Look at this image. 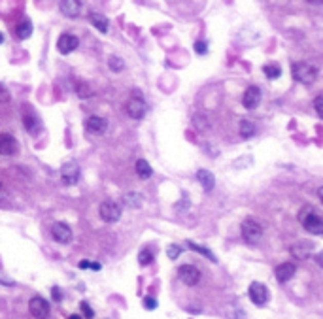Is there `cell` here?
<instances>
[{"mask_svg": "<svg viewBox=\"0 0 323 319\" xmlns=\"http://www.w3.org/2000/svg\"><path fill=\"white\" fill-rule=\"evenodd\" d=\"M291 74L293 78L297 80L299 83H305V85H310V83L316 82L317 78V68L316 66H312L310 63H295L291 66Z\"/></svg>", "mask_w": 323, "mask_h": 319, "instance_id": "6da1fadb", "label": "cell"}, {"mask_svg": "<svg viewBox=\"0 0 323 319\" xmlns=\"http://www.w3.org/2000/svg\"><path fill=\"white\" fill-rule=\"evenodd\" d=\"M312 208V206H310ZM306 206V210L300 214V221H302V227H305L306 232L310 234H316V236H321L323 234V217L317 215L314 210H310Z\"/></svg>", "mask_w": 323, "mask_h": 319, "instance_id": "7a4b0ae2", "label": "cell"}, {"mask_svg": "<svg viewBox=\"0 0 323 319\" xmlns=\"http://www.w3.org/2000/svg\"><path fill=\"white\" fill-rule=\"evenodd\" d=\"M240 232H242V238L246 240L248 244H259L261 242V238H263V227L259 225L255 219H246L242 223L240 227Z\"/></svg>", "mask_w": 323, "mask_h": 319, "instance_id": "3957f363", "label": "cell"}, {"mask_svg": "<svg viewBox=\"0 0 323 319\" xmlns=\"http://www.w3.org/2000/svg\"><path fill=\"white\" fill-rule=\"evenodd\" d=\"M125 111H127V116L130 117V119H142V117L146 116L147 111V104L146 100L142 99L140 95H132L129 100H127V104H125Z\"/></svg>", "mask_w": 323, "mask_h": 319, "instance_id": "277c9868", "label": "cell"}, {"mask_svg": "<svg viewBox=\"0 0 323 319\" xmlns=\"http://www.w3.org/2000/svg\"><path fill=\"white\" fill-rule=\"evenodd\" d=\"M99 215L104 223H116L121 219V206L113 200H104L99 206Z\"/></svg>", "mask_w": 323, "mask_h": 319, "instance_id": "5b68a950", "label": "cell"}, {"mask_svg": "<svg viewBox=\"0 0 323 319\" xmlns=\"http://www.w3.org/2000/svg\"><path fill=\"white\" fill-rule=\"evenodd\" d=\"M248 295H250V301H252L255 306H264V304L269 302V298H271V291H269V287L264 284H261V282H253V284L250 285V289H248Z\"/></svg>", "mask_w": 323, "mask_h": 319, "instance_id": "8992f818", "label": "cell"}, {"mask_svg": "<svg viewBox=\"0 0 323 319\" xmlns=\"http://www.w3.org/2000/svg\"><path fill=\"white\" fill-rule=\"evenodd\" d=\"M29 312L34 319H49V313H51V308H49V302L42 296H34L30 298L29 302Z\"/></svg>", "mask_w": 323, "mask_h": 319, "instance_id": "52a82bcc", "label": "cell"}, {"mask_svg": "<svg viewBox=\"0 0 323 319\" xmlns=\"http://www.w3.org/2000/svg\"><path fill=\"white\" fill-rule=\"evenodd\" d=\"M178 278L182 279V284L189 285V287H193L200 282V270L195 265H182V267L178 268Z\"/></svg>", "mask_w": 323, "mask_h": 319, "instance_id": "ba28073f", "label": "cell"}, {"mask_svg": "<svg viewBox=\"0 0 323 319\" xmlns=\"http://www.w3.org/2000/svg\"><path fill=\"white\" fill-rule=\"evenodd\" d=\"M61 178L65 185H76L80 181V166L74 161H68L61 166Z\"/></svg>", "mask_w": 323, "mask_h": 319, "instance_id": "9c48e42d", "label": "cell"}, {"mask_svg": "<svg viewBox=\"0 0 323 319\" xmlns=\"http://www.w3.org/2000/svg\"><path fill=\"white\" fill-rule=\"evenodd\" d=\"M51 236L55 242H59V244H70L74 234H72V229L66 223H53L51 225Z\"/></svg>", "mask_w": 323, "mask_h": 319, "instance_id": "30bf717a", "label": "cell"}, {"mask_svg": "<svg viewBox=\"0 0 323 319\" xmlns=\"http://www.w3.org/2000/svg\"><path fill=\"white\" fill-rule=\"evenodd\" d=\"M78 46H80V40H78V36L70 34V32H65V34H61L59 40H57V49H59V53H63V55H68V53L76 51Z\"/></svg>", "mask_w": 323, "mask_h": 319, "instance_id": "8fae6325", "label": "cell"}, {"mask_svg": "<svg viewBox=\"0 0 323 319\" xmlns=\"http://www.w3.org/2000/svg\"><path fill=\"white\" fill-rule=\"evenodd\" d=\"M17 153V140L13 138L12 134L2 133L0 134V155L12 157Z\"/></svg>", "mask_w": 323, "mask_h": 319, "instance_id": "7c38bea8", "label": "cell"}, {"mask_svg": "<svg viewBox=\"0 0 323 319\" xmlns=\"http://www.w3.org/2000/svg\"><path fill=\"white\" fill-rule=\"evenodd\" d=\"M242 102H244V108H248V110H255V108L259 106V102H261V89L255 87V85L248 87L244 97H242Z\"/></svg>", "mask_w": 323, "mask_h": 319, "instance_id": "4fadbf2b", "label": "cell"}, {"mask_svg": "<svg viewBox=\"0 0 323 319\" xmlns=\"http://www.w3.org/2000/svg\"><path fill=\"white\" fill-rule=\"evenodd\" d=\"M61 13L68 19H76L82 13V2L80 0H61Z\"/></svg>", "mask_w": 323, "mask_h": 319, "instance_id": "5bb4252c", "label": "cell"}, {"mask_svg": "<svg viewBox=\"0 0 323 319\" xmlns=\"http://www.w3.org/2000/svg\"><path fill=\"white\" fill-rule=\"evenodd\" d=\"M295 272H297V267H295L293 262H282V265H278L276 270H274V276L280 284H288L289 279L293 278Z\"/></svg>", "mask_w": 323, "mask_h": 319, "instance_id": "9a60e30c", "label": "cell"}, {"mask_svg": "<svg viewBox=\"0 0 323 319\" xmlns=\"http://www.w3.org/2000/svg\"><path fill=\"white\" fill-rule=\"evenodd\" d=\"M106 127H108V123L99 116H89L87 119H85V130L91 134L100 136V134H104Z\"/></svg>", "mask_w": 323, "mask_h": 319, "instance_id": "2e32d148", "label": "cell"}, {"mask_svg": "<svg viewBox=\"0 0 323 319\" xmlns=\"http://www.w3.org/2000/svg\"><path fill=\"white\" fill-rule=\"evenodd\" d=\"M89 21H91V25H93L99 32H102V34H106L108 29H110V21H108V17L102 15V13H99V12L89 13Z\"/></svg>", "mask_w": 323, "mask_h": 319, "instance_id": "e0dca14e", "label": "cell"}, {"mask_svg": "<svg viewBox=\"0 0 323 319\" xmlns=\"http://www.w3.org/2000/svg\"><path fill=\"white\" fill-rule=\"evenodd\" d=\"M197 180H199V183L202 185V189L208 193L216 185V178H214V174L208 172V170H199V172H197Z\"/></svg>", "mask_w": 323, "mask_h": 319, "instance_id": "ac0fdd59", "label": "cell"}, {"mask_svg": "<svg viewBox=\"0 0 323 319\" xmlns=\"http://www.w3.org/2000/svg\"><path fill=\"white\" fill-rule=\"evenodd\" d=\"M310 251H312V244H306V242H299V244H295L291 248V255L295 259H306V257H310Z\"/></svg>", "mask_w": 323, "mask_h": 319, "instance_id": "d6986e66", "label": "cell"}, {"mask_svg": "<svg viewBox=\"0 0 323 319\" xmlns=\"http://www.w3.org/2000/svg\"><path fill=\"white\" fill-rule=\"evenodd\" d=\"M136 174H138V178L140 180H149L153 174L151 166H149V163L147 161H144V159H140V161H136Z\"/></svg>", "mask_w": 323, "mask_h": 319, "instance_id": "ffe728a7", "label": "cell"}, {"mask_svg": "<svg viewBox=\"0 0 323 319\" xmlns=\"http://www.w3.org/2000/svg\"><path fill=\"white\" fill-rule=\"evenodd\" d=\"M257 127H255V123L250 121V119H242L240 121V134L242 138H252L253 134H255Z\"/></svg>", "mask_w": 323, "mask_h": 319, "instance_id": "44dd1931", "label": "cell"}, {"mask_svg": "<svg viewBox=\"0 0 323 319\" xmlns=\"http://www.w3.org/2000/svg\"><path fill=\"white\" fill-rule=\"evenodd\" d=\"M15 34H17V38H21V40H27V38L32 34V23H30V21H21V23L17 25V29H15Z\"/></svg>", "mask_w": 323, "mask_h": 319, "instance_id": "7402d4cb", "label": "cell"}, {"mask_svg": "<svg viewBox=\"0 0 323 319\" xmlns=\"http://www.w3.org/2000/svg\"><path fill=\"white\" fill-rule=\"evenodd\" d=\"M263 72H264V76H267L269 80H278V78H280V74H282V68H280L278 64L271 63V64H264Z\"/></svg>", "mask_w": 323, "mask_h": 319, "instance_id": "603a6c76", "label": "cell"}, {"mask_svg": "<svg viewBox=\"0 0 323 319\" xmlns=\"http://www.w3.org/2000/svg\"><path fill=\"white\" fill-rule=\"evenodd\" d=\"M187 246L191 248L193 251H197V253H200V255H204L206 259H210L212 262H216V257H214V253H212L208 248H202V246L199 244H195V242H187Z\"/></svg>", "mask_w": 323, "mask_h": 319, "instance_id": "cb8c5ba5", "label": "cell"}, {"mask_svg": "<svg viewBox=\"0 0 323 319\" xmlns=\"http://www.w3.org/2000/svg\"><path fill=\"white\" fill-rule=\"evenodd\" d=\"M108 66H110V70H112V72L119 74V72L125 68V63H123V59H121V57H116V55H112V57L108 59Z\"/></svg>", "mask_w": 323, "mask_h": 319, "instance_id": "d4e9b609", "label": "cell"}, {"mask_svg": "<svg viewBox=\"0 0 323 319\" xmlns=\"http://www.w3.org/2000/svg\"><path fill=\"white\" fill-rule=\"evenodd\" d=\"M138 262H140L142 267H147L149 262H153V253L149 250H142L138 253Z\"/></svg>", "mask_w": 323, "mask_h": 319, "instance_id": "484cf974", "label": "cell"}, {"mask_svg": "<svg viewBox=\"0 0 323 319\" xmlns=\"http://www.w3.org/2000/svg\"><path fill=\"white\" fill-rule=\"evenodd\" d=\"M76 93L80 99H87V97H91L93 95V91H91V87H89L87 83H78L76 85Z\"/></svg>", "mask_w": 323, "mask_h": 319, "instance_id": "4316f807", "label": "cell"}, {"mask_svg": "<svg viewBox=\"0 0 323 319\" xmlns=\"http://www.w3.org/2000/svg\"><path fill=\"white\" fill-rule=\"evenodd\" d=\"M314 110L323 119V95H317L316 99H314Z\"/></svg>", "mask_w": 323, "mask_h": 319, "instance_id": "83f0119b", "label": "cell"}, {"mask_svg": "<svg viewBox=\"0 0 323 319\" xmlns=\"http://www.w3.org/2000/svg\"><path fill=\"white\" fill-rule=\"evenodd\" d=\"M125 202L130 204L132 208H138L140 206V198L136 197V193H129V195H125Z\"/></svg>", "mask_w": 323, "mask_h": 319, "instance_id": "f1b7e54d", "label": "cell"}, {"mask_svg": "<svg viewBox=\"0 0 323 319\" xmlns=\"http://www.w3.org/2000/svg\"><path fill=\"white\" fill-rule=\"evenodd\" d=\"M166 253H168V257H170L172 261H174V259H178V257H180V253H182V248H180V246H176V244H172V246H168Z\"/></svg>", "mask_w": 323, "mask_h": 319, "instance_id": "f546056e", "label": "cell"}, {"mask_svg": "<svg viewBox=\"0 0 323 319\" xmlns=\"http://www.w3.org/2000/svg\"><path fill=\"white\" fill-rule=\"evenodd\" d=\"M10 99H12L10 91H8L4 85H0V104H8V102H10Z\"/></svg>", "mask_w": 323, "mask_h": 319, "instance_id": "4dcf8cb0", "label": "cell"}, {"mask_svg": "<svg viewBox=\"0 0 323 319\" xmlns=\"http://www.w3.org/2000/svg\"><path fill=\"white\" fill-rule=\"evenodd\" d=\"M80 308H82V313H83V317H87V319H91L94 315V312L91 310V306H89L87 302H82L80 304Z\"/></svg>", "mask_w": 323, "mask_h": 319, "instance_id": "1f68e13d", "label": "cell"}, {"mask_svg": "<svg viewBox=\"0 0 323 319\" xmlns=\"http://www.w3.org/2000/svg\"><path fill=\"white\" fill-rule=\"evenodd\" d=\"M195 51L199 53V55H204V53H208V44L202 40H199L197 44H195Z\"/></svg>", "mask_w": 323, "mask_h": 319, "instance_id": "d6a6232c", "label": "cell"}, {"mask_svg": "<svg viewBox=\"0 0 323 319\" xmlns=\"http://www.w3.org/2000/svg\"><path fill=\"white\" fill-rule=\"evenodd\" d=\"M34 127H36V117L25 116V128H27V130H34Z\"/></svg>", "mask_w": 323, "mask_h": 319, "instance_id": "836d02e7", "label": "cell"}, {"mask_svg": "<svg viewBox=\"0 0 323 319\" xmlns=\"http://www.w3.org/2000/svg\"><path fill=\"white\" fill-rule=\"evenodd\" d=\"M144 308H146V310H155V308H157V301H155L153 296H146V298H144Z\"/></svg>", "mask_w": 323, "mask_h": 319, "instance_id": "e575fe53", "label": "cell"}, {"mask_svg": "<svg viewBox=\"0 0 323 319\" xmlns=\"http://www.w3.org/2000/svg\"><path fill=\"white\" fill-rule=\"evenodd\" d=\"M51 293H53V301H57V302L63 301V291H61L59 287H53Z\"/></svg>", "mask_w": 323, "mask_h": 319, "instance_id": "d590c367", "label": "cell"}, {"mask_svg": "<svg viewBox=\"0 0 323 319\" xmlns=\"http://www.w3.org/2000/svg\"><path fill=\"white\" fill-rule=\"evenodd\" d=\"M80 268H82V270H87V268H91V261H80Z\"/></svg>", "mask_w": 323, "mask_h": 319, "instance_id": "8d00e7d4", "label": "cell"}, {"mask_svg": "<svg viewBox=\"0 0 323 319\" xmlns=\"http://www.w3.org/2000/svg\"><path fill=\"white\" fill-rule=\"evenodd\" d=\"M306 2H310V4H314V6H319V4H323V0H306Z\"/></svg>", "mask_w": 323, "mask_h": 319, "instance_id": "74e56055", "label": "cell"}, {"mask_svg": "<svg viewBox=\"0 0 323 319\" xmlns=\"http://www.w3.org/2000/svg\"><path fill=\"white\" fill-rule=\"evenodd\" d=\"M317 197H319V200H321V204H323V185L317 189Z\"/></svg>", "mask_w": 323, "mask_h": 319, "instance_id": "f35d334b", "label": "cell"}, {"mask_svg": "<svg viewBox=\"0 0 323 319\" xmlns=\"http://www.w3.org/2000/svg\"><path fill=\"white\" fill-rule=\"evenodd\" d=\"M68 319H82V315H78V313H74V315H70Z\"/></svg>", "mask_w": 323, "mask_h": 319, "instance_id": "ab89813d", "label": "cell"}, {"mask_svg": "<svg viewBox=\"0 0 323 319\" xmlns=\"http://www.w3.org/2000/svg\"><path fill=\"white\" fill-rule=\"evenodd\" d=\"M2 42H4V34H2V32H0V44H2Z\"/></svg>", "mask_w": 323, "mask_h": 319, "instance_id": "60d3db41", "label": "cell"}]
</instances>
